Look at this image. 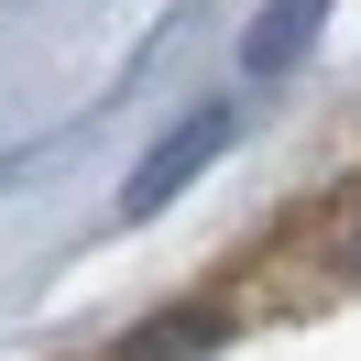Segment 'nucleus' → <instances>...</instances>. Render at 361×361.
<instances>
[{
	"label": "nucleus",
	"mask_w": 361,
	"mask_h": 361,
	"mask_svg": "<svg viewBox=\"0 0 361 361\" xmlns=\"http://www.w3.org/2000/svg\"><path fill=\"white\" fill-rule=\"evenodd\" d=\"M230 142H241V110H230V99H208L197 121H176V132H164L154 154L132 164V186H121V219H132V230H142V219H164V208H176L186 186H197L208 164L230 154Z\"/></svg>",
	"instance_id": "obj_1"
},
{
	"label": "nucleus",
	"mask_w": 361,
	"mask_h": 361,
	"mask_svg": "<svg viewBox=\"0 0 361 361\" xmlns=\"http://www.w3.org/2000/svg\"><path fill=\"white\" fill-rule=\"evenodd\" d=\"M317 23H329V0H263V23L241 33V66L252 77H295L317 55Z\"/></svg>",
	"instance_id": "obj_2"
},
{
	"label": "nucleus",
	"mask_w": 361,
	"mask_h": 361,
	"mask_svg": "<svg viewBox=\"0 0 361 361\" xmlns=\"http://www.w3.org/2000/svg\"><path fill=\"white\" fill-rule=\"evenodd\" d=\"M219 339H230V317H219V307H164L154 329H132L110 361H208Z\"/></svg>",
	"instance_id": "obj_3"
}]
</instances>
